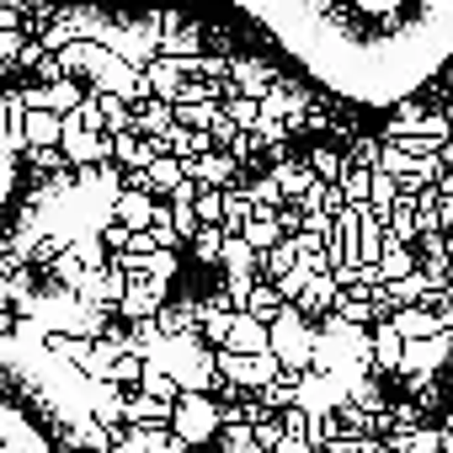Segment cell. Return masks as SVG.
Here are the masks:
<instances>
[{
  "instance_id": "6da1fadb",
  "label": "cell",
  "mask_w": 453,
  "mask_h": 453,
  "mask_svg": "<svg viewBox=\"0 0 453 453\" xmlns=\"http://www.w3.org/2000/svg\"><path fill=\"white\" fill-rule=\"evenodd\" d=\"M347 102L389 107L453 59V0H235Z\"/></svg>"
},
{
  "instance_id": "3957f363",
  "label": "cell",
  "mask_w": 453,
  "mask_h": 453,
  "mask_svg": "<svg viewBox=\"0 0 453 453\" xmlns=\"http://www.w3.org/2000/svg\"><path fill=\"white\" fill-rule=\"evenodd\" d=\"M12 181H17V155H12L6 123H0V208H6V197H12Z\"/></svg>"
},
{
  "instance_id": "7a4b0ae2",
  "label": "cell",
  "mask_w": 453,
  "mask_h": 453,
  "mask_svg": "<svg viewBox=\"0 0 453 453\" xmlns=\"http://www.w3.org/2000/svg\"><path fill=\"white\" fill-rule=\"evenodd\" d=\"M0 453H49L43 432H38L12 400H0Z\"/></svg>"
}]
</instances>
